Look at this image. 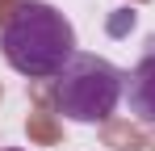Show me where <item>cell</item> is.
Wrapping results in <instances>:
<instances>
[{
    "label": "cell",
    "mask_w": 155,
    "mask_h": 151,
    "mask_svg": "<svg viewBox=\"0 0 155 151\" xmlns=\"http://www.w3.org/2000/svg\"><path fill=\"white\" fill-rule=\"evenodd\" d=\"M122 97H126L130 113H134L138 122H155V38L147 42V50L138 55V63L130 67Z\"/></svg>",
    "instance_id": "obj_3"
},
{
    "label": "cell",
    "mask_w": 155,
    "mask_h": 151,
    "mask_svg": "<svg viewBox=\"0 0 155 151\" xmlns=\"http://www.w3.org/2000/svg\"><path fill=\"white\" fill-rule=\"evenodd\" d=\"M126 29H134V13H130V8H117V17L109 21V34H113V38H122Z\"/></svg>",
    "instance_id": "obj_4"
},
{
    "label": "cell",
    "mask_w": 155,
    "mask_h": 151,
    "mask_svg": "<svg viewBox=\"0 0 155 151\" xmlns=\"http://www.w3.org/2000/svg\"><path fill=\"white\" fill-rule=\"evenodd\" d=\"M122 88H126V76L117 72L109 59L76 50V59L54 76V109L67 122L92 126V122H105L117 109Z\"/></svg>",
    "instance_id": "obj_2"
},
{
    "label": "cell",
    "mask_w": 155,
    "mask_h": 151,
    "mask_svg": "<svg viewBox=\"0 0 155 151\" xmlns=\"http://www.w3.org/2000/svg\"><path fill=\"white\" fill-rule=\"evenodd\" d=\"M0 55L25 80H54L76 59V29L54 4L25 0L0 29Z\"/></svg>",
    "instance_id": "obj_1"
}]
</instances>
